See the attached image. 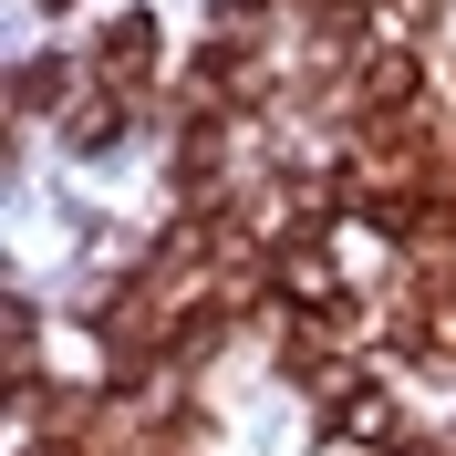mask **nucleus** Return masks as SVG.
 I'll use <instances>...</instances> for the list:
<instances>
[{
	"mask_svg": "<svg viewBox=\"0 0 456 456\" xmlns=\"http://www.w3.org/2000/svg\"><path fill=\"white\" fill-rule=\"evenodd\" d=\"M145 62H156V11H114V21L94 31V62H84V73H94L104 94H135Z\"/></svg>",
	"mask_w": 456,
	"mask_h": 456,
	"instance_id": "1",
	"label": "nucleus"
},
{
	"mask_svg": "<svg viewBox=\"0 0 456 456\" xmlns=\"http://www.w3.org/2000/svg\"><path fill=\"white\" fill-rule=\"evenodd\" d=\"M62 94H94V73H73V62H31V73H21V114L62 104Z\"/></svg>",
	"mask_w": 456,
	"mask_h": 456,
	"instance_id": "2",
	"label": "nucleus"
},
{
	"mask_svg": "<svg viewBox=\"0 0 456 456\" xmlns=\"http://www.w3.org/2000/svg\"><path fill=\"white\" fill-rule=\"evenodd\" d=\"M42 11H73V0H42Z\"/></svg>",
	"mask_w": 456,
	"mask_h": 456,
	"instance_id": "3",
	"label": "nucleus"
}]
</instances>
